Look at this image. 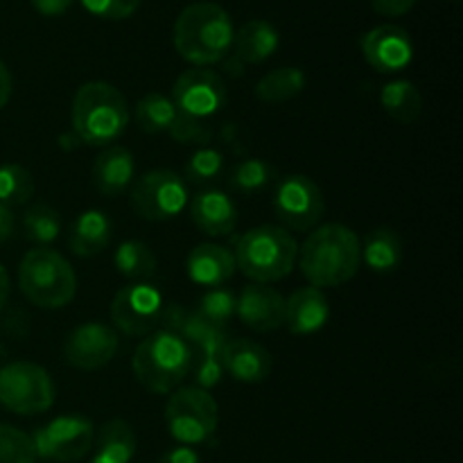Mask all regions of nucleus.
Instances as JSON below:
<instances>
[{"instance_id":"nucleus-1","label":"nucleus","mask_w":463,"mask_h":463,"mask_svg":"<svg viewBox=\"0 0 463 463\" xmlns=\"http://www.w3.org/2000/svg\"><path fill=\"white\" fill-rule=\"evenodd\" d=\"M297 260L310 288H339L360 269V238L344 224L319 226L307 235Z\"/></svg>"},{"instance_id":"nucleus-2","label":"nucleus","mask_w":463,"mask_h":463,"mask_svg":"<svg viewBox=\"0 0 463 463\" xmlns=\"http://www.w3.org/2000/svg\"><path fill=\"white\" fill-rule=\"evenodd\" d=\"M233 21L222 5L193 3L176 16L172 30V43L181 59L194 68L220 63L231 52L233 43Z\"/></svg>"},{"instance_id":"nucleus-3","label":"nucleus","mask_w":463,"mask_h":463,"mask_svg":"<svg viewBox=\"0 0 463 463\" xmlns=\"http://www.w3.org/2000/svg\"><path fill=\"white\" fill-rule=\"evenodd\" d=\"M72 134L90 147H109L125 134L129 107L120 90L107 81H89L77 89L71 107Z\"/></svg>"},{"instance_id":"nucleus-4","label":"nucleus","mask_w":463,"mask_h":463,"mask_svg":"<svg viewBox=\"0 0 463 463\" xmlns=\"http://www.w3.org/2000/svg\"><path fill=\"white\" fill-rule=\"evenodd\" d=\"M235 267L253 283L269 285L292 274L298 244L283 226L262 224L247 231L235 242Z\"/></svg>"},{"instance_id":"nucleus-5","label":"nucleus","mask_w":463,"mask_h":463,"mask_svg":"<svg viewBox=\"0 0 463 463\" xmlns=\"http://www.w3.org/2000/svg\"><path fill=\"white\" fill-rule=\"evenodd\" d=\"M131 369L147 392L172 393L193 369V348L176 333L154 330L136 348Z\"/></svg>"},{"instance_id":"nucleus-6","label":"nucleus","mask_w":463,"mask_h":463,"mask_svg":"<svg viewBox=\"0 0 463 463\" xmlns=\"http://www.w3.org/2000/svg\"><path fill=\"white\" fill-rule=\"evenodd\" d=\"M18 288L32 306L41 310H61L75 298L77 279L61 253L36 247L27 251L18 265Z\"/></svg>"},{"instance_id":"nucleus-7","label":"nucleus","mask_w":463,"mask_h":463,"mask_svg":"<svg viewBox=\"0 0 463 463\" xmlns=\"http://www.w3.org/2000/svg\"><path fill=\"white\" fill-rule=\"evenodd\" d=\"M165 423L176 441L184 446H199L215 434L220 423V407L206 389H176L167 401Z\"/></svg>"},{"instance_id":"nucleus-8","label":"nucleus","mask_w":463,"mask_h":463,"mask_svg":"<svg viewBox=\"0 0 463 463\" xmlns=\"http://www.w3.org/2000/svg\"><path fill=\"white\" fill-rule=\"evenodd\" d=\"M0 405L18 416L43 414L54 405V384L34 362H9L0 369Z\"/></svg>"},{"instance_id":"nucleus-9","label":"nucleus","mask_w":463,"mask_h":463,"mask_svg":"<svg viewBox=\"0 0 463 463\" xmlns=\"http://www.w3.org/2000/svg\"><path fill=\"white\" fill-rule=\"evenodd\" d=\"M188 184L172 170H152L131 188V208L147 222H167L188 208Z\"/></svg>"},{"instance_id":"nucleus-10","label":"nucleus","mask_w":463,"mask_h":463,"mask_svg":"<svg viewBox=\"0 0 463 463\" xmlns=\"http://www.w3.org/2000/svg\"><path fill=\"white\" fill-rule=\"evenodd\" d=\"M321 188L306 175H289L279 181L274 193V215L289 231H310L324 217Z\"/></svg>"},{"instance_id":"nucleus-11","label":"nucleus","mask_w":463,"mask_h":463,"mask_svg":"<svg viewBox=\"0 0 463 463\" xmlns=\"http://www.w3.org/2000/svg\"><path fill=\"white\" fill-rule=\"evenodd\" d=\"M93 439L95 428L89 419L68 414L36 430L32 443L36 457L52 461H80L93 450Z\"/></svg>"},{"instance_id":"nucleus-12","label":"nucleus","mask_w":463,"mask_h":463,"mask_svg":"<svg viewBox=\"0 0 463 463\" xmlns=\"http://www.w3.org/2000/svg\"><path fill=\"white\" fill-rule=\"evenodd\" d=\"M226 98L229 95H226L224 80L208 68L184 71L176 77L172 89V102L176 111L197 122H206L208 118L217 116L226 107Z\"/></svg>"},{"instance_id":"nucleus-13","label":"nucleus","mask_w":463,"mask_h":463,"mask_svg":"<svg viewBox=\"0 0 463 463\" xmlns=\"http://www.w3.org/2000/svg\"><path fill=\"white\" fill-rule=\"evenodd\" d=\"M163 312V297L154 285L129 283L111 301V321L129 337H147L156 330Z\"/></svg>"},{"instance_id":"nucleus-14","label":"nucleus","mask_w":463,"mask_h":463,"mask_svg":"<svg viewBox=\"0 0 463 463\" xmlns=\"http://www.w3.org/2000/svg\"><path fill=\"white\" fill-rule=\"evenodd\" d=\"M118 351V335L109 326L89 321L72 330L63 342V357L80 371H98L113 360Z\"/></svg>"},{"instance_id":"nucleus-15","label":"nucleus","mask_w":463,"mask_h":463,"mask_svg":"<svg viewBox=\"0 0 463 463\" xmlns=\"http://www.w3.org/2000/svg\"><path fill=\"white\" fill-rule=\"evenodd\" d=\"M362 54L373 71L401 72L414 59V43L411 36L398 25H378L366 32L360 41Z\"/></svg>"},{"instance_id":"nucleus-16","label":"nucleus","mask_w":463,"mask_h":463,"mask_svg":"<svg viewBox=\"0 0 463 463\" xmlns=\"http://www.w3.org/2000/svg\"><path fill=\"white\" fill-rule=\"evenodd\" d=\"M235 315L256 333H271L283 326L285 298L267 285L251 283L235 298Z\"/></svg>"},{"instance_id":"nucleus-17","label":"nucleus","mask_w":463,"mask_h":463,"mask_svg":"<svg viewBox=\"0 0 463 463\" xmlns=\"http://www.w3.org/2000/svg\"><path fill=\"white\" fill-rule=\"evenodd\" d=\"M190 217L203 235L224 238L238 226V208L222 190H203L190 203Z\"/></svg>"},{"instance_id":"nucleus-18","label":"nucleus","mask_w":463,"mask_h":463,"mask_svg":"<svg viewBox=\"0 0 463 463\" xmlns=\"http://www.w3.org/2000/svg\"><path fill=\"white\" fill-rule=\"evenodd\" d=\"M235 258L233 251L220 244H199L188 253L185 260V271L193 283L202 288L215 289L229 283L235 274Z\"/></svg>"},{"instance_id":"nucleus-19","label":"nucleus","mask_w":463,"mask_h":463,"mask_svg":"<svg viewBox=\"0 0 463 463\" xmlns=\"http://www.w3.org/2000/svg\"><path fill=\"white\" fill-rule=\"evenodd\" d=\"M93 185L104 197H118L125 193L136 176L134 156L122 145H109L93 163Z\"/></svg>"},{"instance_id":"nucleus-20","label":"nucleus","mask_w":463,"mask_h":463,"mask_svg":"<svg viewBox=\"0 0 463 463\" xmlns=\"http://www.w3.org/2000/svg\"><path fill=\"white\" fill-rule=\"evenodd\" d=\"M328 298L317 288H301L285 301L283 326L292 335H315L328 324Z\"/></svg>"},{"instance_id":"nucleus-21","label":"nucleus","mask_w":463,"mask_h":463,"mask_svg":"<svg viewBox=\"0 0 463 463\" xmlns=\"http://www.w3.org/2000/svg\"><path fill=\"white\" fill-rule=\"evenodd\" d=\"M226 373L238 383H265L274 369L271 353L253 339H233L224 353Z\"/></svg>"},{"instance_id":"nucleus-22","label":"nucleus","mask_w":463,"mask_h":463,"mask_svg":"<svg viewBox=\"0 0 463 463\" xmlns=\"http://www.w3.org/2000/svg\"><path fill=\"white\" fill-rule=\"evenodd\" d=\"M226 330H211L197 346H193V375L199 389H213L222 383L226 373L224 353L229 346Z\"/></svg>"},{"instance_id":"nucleus-23","label":"nucleus","mask_w":463,"mask_h":463,"mask_svg":"<svg viewBox=\"0 0 463 463\" xmlns=\"http://www.w3.org/2000/svg\"><path fill=\"white\" fill-rule=\"evenodd\" d=\"M113 235L111 220L102 211H86L72 222L68 233V247L75 256L93 258L109 247Z\"/></svg>"},{"instance_id":"nucleus-24","label":"nucleus","mask_w":463,"mask_h":463,"mask_svg":"<svg viewBox=\"0 0 463 463\" xmlns=\"http://www.w3.org/2000/svg\"><path fill=\"white\" fill-rule=\"evenodd\" d=\"M279 30L269 21H249L233 32V57L242 63H262L279 50Z\"/></svg>"},{"instance_id":"nucleus-25","label":"nucleus","mask_w":463,"mask_h":463,"mask_svg":"<svg viewBox=\"0 0 463 463\" xmlns=\"http://www.w3.org/2000/svg\"><path fill=\"white\" fill-rule=\"evenodd\" d=\"M136 434L129 423L113 419L95 432L93 463H129L136 455Z\"/></svg>"},{"instance_id":"nucleus-26","label":"nucleus","mask_w":463,"mask_h":463,"mask_svg":"<svg viewBox=\"0 0 463 463\" xmlns=\"http://www.w3.org/2000/svg\"><path fill=\"white\" fill-rule=\"evenodd\" d=\"M405 249L402 240L396 231L392 229H375L366 235L364 247H362V258L366 267L375 274H392L401 267Z\"/></svg>"},{"instance_id":"nucleus-27","label":"nucleus","mask_w":463,"mask_h":463,"mask_svg":"<svg viewBox=\"0 0 463 463\" xmlns=\"http://www.w3.org/2000/svg\"><path fill=\"white\" fill-rule=\"evenodd\" d=\"M380 104L389 118L402 125H411L423 113V95L410 80H393L384 84Z\"/></svg>"},{"instance_id":"nucleus-28","label":"nucleus","mask_w":463,"mask_h":463,"mask_svg":"<svg viewBox=\"0 0 463 463\" xmlns=\"http://www.w3.org/2000/svg\"><path fill=\"white\" fill-rule=\"evenodd\" d=\"M306 89V72L301 68L283 66L267 72L256 84V98L267 104L288 102Z\"/></svg>"},{"instance_id":"nucleus-29","label":"nucleus","mask_w":463,"mask_h":463,"mask_svg":"<svg viewBox=\"0 0 463 463\" xmlns=\"http://www.w3.org/2000/svg\"><path fill=\"white\" fill-rule=\"evenodd\" d=\"M113 265H116L118 274L125 279L136 280V283H145L156 274L158 260L154 256L152 249L140 240H127L118 247L116 256H113Z\"/></svg>"},{"instance_id":"nucleus-30","label":"nucleus","mask_w":463,"mask_h":463,"mask_svg":"<svg viewBox=\"0 0 463 463\" xmlns=\"http://www.w3.org/2000/svg\"><path fill=\"white\" fill-rule=\"evenodd\" d=\"M176 107L170 98L161 93H149L136 104V122L145 134H165L172 129Z\"/></svg>"},{"instance_id":"nucleus-31","label":"nucleus","mask_w":463,"mask_h":463,"mask_svg":"<svg viewBox=\"0 0 463 463\" xmlns=\"http://www.w3.org/2000/svg\"><path fill=\"white\" fill-rule=\"evenodd\" d=\"M25 235L36 244H50L61 233V217L48 203H34L23 215Z\"/></svg>"},{"instance_id":"nucleus-32","label":"nucleus","mask_w":463,"mask_h":463,"mask_svg":"<svg viewBox=\"0 0 463 463\" xmlns=\"http://www.w3.org/2000/svg\"><path fill=\"white\" fill-rule=\"evenodd\" d=\"M34 194V179L30 170L16 163L0 165V203L5 206H23Z\"/></svg>"},{"instance_id":"nucleus-33","label":"nucleus","mask_w":463,"mask_h":463,"mask_svg":"<svg viewBox=\"0 0 463 463\" xmlns=\"http://www.w3.org/2000/svg\"><path fill=\"white\" fill-rule=\"evenodd\" d=\"M193 312L203 321V324L211 326V328L226 330L231 317L235 315V297L224 288L208 289Z\"/></svg>"},{"instance_id":"nucleus-34","label":"nucleus","mask_w":463,"mask_h":463,"mask_svg":"<svg viewBox=\"0 0 463 463\" xmlns=\"http://www.w3.org/2000/svg\"><path fill=\"white\" fill-rule=\"evenodd\" d=\"M271 179H274V167L269 163L262 161V158H247V161H240L233 167V172L229 176V184L238 193L253 194L267 188L271 184Z\"/></svg>"},{"instance_id":"nucleus-35","label":"nucleus","mask_w":463,"mask_h":463,"mask_svg":"<svg viewBox=\"0 0 463 463\" xmlns=\"http://www.w3.org/2000/svg\"><path fill=\"white\" fill-rule=\"evenodd\" d=\"M224 175V154L213 147H199L185 165V179L190 184H215Z\"/></svg>"},{"instance_id":"nucleus-36","label":"nucleus","mask_w":463,"mask_h":463,"mask_svg":"<svg viewBox=\"0 0 463 463\" xmlns=\"http://www.w3.org/2000/svg\"><path fill=\"white\" fill-rule=\"evenodd\" d=\"M36 450L30 434L0 423V463H34Z\"/></svg>"},{"instance_id":"nucleus-37","label":"nucleus","mask_w":463,"mask_h":463,"mask_svg":"<svg viewBox=\"0 0 463 463\" xmlns=\"http://www.w3.org/2000/svg\"><path fill=\"white\" fill-rule=\"evenodd\" d=\"M84 9L93 16L104 21H122V18L134 16L140 7V0H81Z\"/></svg>"},{"instance_id":"nucleus-38","label":"nucleus","mask_w":463,"mask_h":463,"mask_svg":"<svg viewBox=\"0 0 463 463\" xmlns=\"http://www.w3.org/2000/svg\"><path fill=\"white\" fill-rule=\"evenodd\" d=\"M167 134H170L175 140H179V143H206L211 131L206 129L203 122H197L193 120V118L176 111L175 125H172V129L167 131Z\"/></svg>"},{"instance_id":"nucleus-39","label":"nucleus","mask_w":463,"mask_h":463,"mask_svg":"<svg viewBox=\"0 0 463 463\" xmlns=\"http://www.w3.org/2000/svg\"><path fill=\"white\" fill-rule=\"evenodd\" d=\"M416 5V0H371V7L380 14V16H402L410 12Z\"/></svg>"},{"instance_id":"nucleus-40","label":"nucleus","mask_w":463,"mask_h":463,"mask_svg":"<svg viewBox=\"0 0 463 463\" xmlns=\"http://www.w3.org/2000/svg\"><path fill=\"white\" fill-rule=\"evenodd\" d=\"M30 3L41 16H61L71 9L72 0H30Z\"/></svg>"},{"instance_id":"nucleus-41","label":"nucleus","mask_w":463,"mask_h":463,"mask_svg":"<svg viewBox=\"0 0 463 463\" xmlns=\"http://www.w3.org/2000/svg\"><path fill=\"white\" fill-rule=\"evenodd\" d=\"M158 463H199V455L188 446H179L167 450Z\"/></svg>"},{"instance_id":"nucleus-42","label":"nucleus","mask_w":463,"mask_h":463,"mask_svg":"<svg viewBox=\"0 0 463 463\" xmlns=\"http://www.w3.org/2000/svg\"><path fill=\"white\" fill-rule=\"evenodd\" d=\"M14 233V213L12 208L0 203V244L7 242Z\"/></svg>"},{"instance_id":"nucleus-43","label":"nucleus","mask_w":463,"mask_h":463,"mask_svg":"<svg viewBox=\"0 0 463 463\" xmlns=\"http://www.w3.org/2000/svg\"><path fill=\"white\" fill-rule=\"evenodd\" d=\"M9 98H12V75H9L7 66L0 61V109L7 107Z\"/></svg>"},{"instance_id":"nucleus-44","label":"nucleus","mask_w":463,"mask_h":463,"mask_svg":"<svg viewBox=\"0 0 463 463\" xmlns=\"http://www.w3.org/2000/svg\"><path fill=\"white\" fill-rule=\"evenodd\" d=\"M222 68H224L226 72H229V75H233V77H240L242 75V68H244V63L240 61L238 57H233V54H226L224 59H222Z\"/></svg>"},{"instance_id":"nucleus-45","label":"nucleus","mask_w":463,"mask_h":463,"mask_svg":"<svg viewBox=\"0 0 463 463\" xmlns=\"http://www.w3.org/2000/svg\"><path fill=\"white\" fill-rule=\"evenodd\" d=\"M7 298H9V276H7V269L0 265V312H3V307L7 306Z\"/></svg>"},{"instance_id":"nucleus-46","label":"nucleus","mask_w":463,"mask_h":463,"mask_svg":"<svg viewBox=\"0 0 463 463\" xmlns=\"http://www.w3.org/2000/svg\"><path fill=\"white\" fill-rule=\"evenodd\" d=\"M89 463H93V461H89Z\"/></svg>"}]
</instances>
